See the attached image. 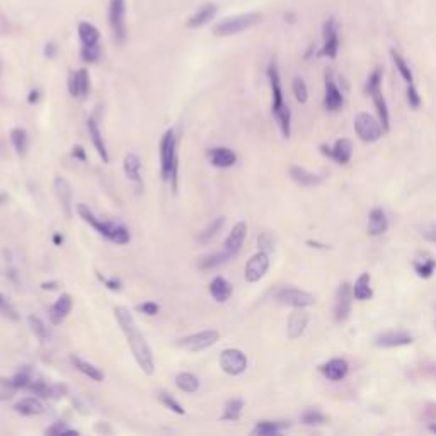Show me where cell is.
I'll return each mask as SVG.
<instances>
[{
	"label": "cell",
	"instance_id": "6da1fadb",
	"mask_svg": "<svg viewBox=\"0 0 436 436\" xmlns=\"http://www.w3.org/2000/svg\"><path fill=\"white\" fill-rule=\"evenodd\" d=\"M113 312L121 331H123L124 338H127V343L130 346V351H132L135 361L138 363L140 370L145 375H152L155 371L154 354H152V348L147 343L145 336L140 332V327H138L137 321H135L133 314L127 307H121V305L114 307Z\"/></svg>",
	"mask_w": 436,
	"mask_h": 436
},
{
	"label": "cell",
	"instance_id": "7a4b0ae2",
	"mask_svg": "<svg viewBox=\"0 0 436 436\" xmlns=\"http://www.w3.org/2000/svg\"><path fill=\"white\" fill-rule=\"evenodd\" d=\"M160 154V176L164 181L170 182L172 193H177L179 179V159H177V138L174 130L170 128L164 133L159 143Z\"/></svg>",
	"mask_w": 436,
	"mask_h": 436
},
{
	"label": "cell",
	"instance_id": "3957f363",
	"mask_svg": "<svg viewBox=\"0 0 436 436\" xmlns=\"http://www.w3.org/2000/svg\"><path fill=\"white\" fill-rule=\"evenodd\" d=\"M263 21V14L261 12H247V14H237L227 19L218 21L213 26V34L217 38H225V36L239 34L242 31H247L253 26L259 24Z\"/></svg>",
	"mask_w": 436,
	"mask_h": 436
},
{
	"label": "cell",
	"instance_id": "277c9868",
	"mask_svg": "<svg viewBox=\"0 0 436 436\" xmlns=\"http://www.w3.org/2000/svg\"><path fill=\"white\" fill-rule=\"evenodd\" d=\"M127 4L124 0H109V26L114 41L123 44L127 39Z\"/></svg>",
	"mask_w": 436,
	"mask_h": 436
},
{
	"label": "cell",
	"instance_id": "5b68a950",
	"mask_svg": "<svg viewBox=\"0 0 436 436\" xmlns=\"http://www.w3.org/2000/svg\"><path fill=\"white\" fill-rule=\"evenodd\" d=\"M218 339H220V332L215 329H208V331H201V332H196V334H191V336H186V338L179 339L177 346L186 349V351L198 353V351H203L206 348H211L215 343H218Z\"/></svg>",
	"mask_w": 436,
	"mask_h": 436
},
{
	"label": "cell",
	"instance_id": "8992f818",
	"mask_svg": "<svg viewBox=\"0 0 436 436\" xmlns=\"http://www.w3.org/2000/svg\"><path fill=\"white\" fill-rule=\"evenodd\" d=\"M220 368L230 377H239L247 368V356L240 349L228 348L220 353Z\"/></svg>",
	"mask_w": 436,
	"mask_h": 436
},
{
	"label": "cell",
	"instance_id": "52a82bcc",
	"mask_svg": "<svg viewBox=\"0 0 436 436\" xmlns=\"http://www.w3.org/2000/svg\"><path fill=\"white\" fill-rule=\"evenodd\" d=\"M354 130H356L358 137L366 143L380 140L382 132H384L380 121H377L368 113H359L356 116V119H354Z\"/></svg>",
	"mask_w": 436,
	"mask_h": 436
},
{
	"label": "cell",
	"instance_id": "ba28073f",
	"mask_svg": "<svg viewBox=\"0 0 436 436\" xmlns=\"http://www.w3.org/2000/svg\"><path fill=\"white\" fill-rule=\"evenodd\" d=\"M77 213H79V217L82 218L85 223H89V225H91L94 230L99 233V235L106 237L107 240H113L114 233H116V230H118V223L102 222V220H99L96 215L92 213V210L89 208L87 205H84V203L77 205Z\"/></svg>",
	"mask_w": 436,
	"mask_h": 436
},
{
	"label": "cell",
	"instance_id": "9c48e42d",
	"mask_svg": "<svg viewBox=\"0 0 436 436\" xmlns=\"http://www.w3.org/2000/svg\"><path fill=\"white\" fill-rule=\"evenodd\" d=\"M276 300L280 303L290 305V307H293V308H305L316 303V296L312 293L298 290V288H291V286H288V288H281L278 291Z\"/></svg>",
	"mask_w": 436,
	"mask_h": 436
},
{
	"label": "cell",
	"instance_id": "30bf717a",
	"mask_svg": "<svg viewBox=\"0 0 436 436\" xmlns=\"http://www.w3.org/2000/svg\"><path fill=\"white\" fill-rule=\"evenodd\" d=\"M268 269H269V254L264 253V251H259V253H256L253 258L247 261L245 271H244L245 281L247 283L261 281L266 276Z\"/></svg>",
	"mask_w": 436,
	"mask_h": 436
},
{
	"label": "cell",
	"instance_id": "8fae6325",
	"mask_svg": "<svg viewBox=\"0 0 436 436\" xmlns=\"http://www.w3.org/2000/svg\"><path fill=\"white\" fill-rule=\"evenodd\" d=\"M53 191H55V196L64 215L67 218H72V215H74V191H72L70 182L65 177L56 176L53 181Z\"/></svg>",
	"mask_w": 436,
	"mask_h": 436
},
{
	"label": "cell",
	"instance_id": "7c38bea8",
	"mask_svg": "<svg viewBox=\"0 0 436 436\" xmlns=\"http://www.w3.org/2000/svg\"><path fill=\"white\" fill-rule=\"evenodd\" d=\"M353 288L348 281L341 283L338 293H336V305H334V317L338 322H344L349 317L353 305Z\"/></svg>",
	"mask_w": 436,
	"mask_h": 436
},
{
	"label": "cell",
	"instance_id": "4fadbf2b",
	"mask_svg": "<svg viewBox=\"0 0 436 436\" xmlns=\"http://www.w3.org/2000/svg\"><path fill=\"white\" fill-rule=\"evenodd\" d=\"M123 170L124 176L128 177V181L135 186V191L138 195H142L145 186H143V177H142V160L137 154H127L123 160Z\"/></svg>",
	"mask_w": 436,
	"mask_h": 436
},
{
	"label": "cell",
	"instance_id": "5bb4252c",
	"mask_svg": "<svg viewBox=\"0 0 436 436\" xmlns=\"http://www.w3.org/2000/svg\"><path fill=\"white\" fill-rule=\"evenodd\" d=\"M268 79H269V85H271V92H273V114H276L288 104L285 102L280 72H278V67H276L275 61H271L268 67Z\"/></svg>",
	"mask_w": 436,
	"mask_h": 436
},
{
	"label": "cell",
	"instance_id": "9a60e30c",
	"mask_svg": "<svg viewBox=\"0 0 436 436\" xmlns=\"http://www.w3.org/2000/svg\"><path fill=\"white\" fill-rule=\"evenodd\" d=\"M339 51V36L338 28H336V21L329 19L324 24V46L321 55L327 58H336Z\"/></svg>",
	"mask_w": 436,
	"mask_h": 436
},
{
	"label": "cell",
	"instance_id": "2e32d148",
	"mask_svg": "<svg viewBox=\"0 0 436 436\" xmlns=\"http://www.w3.org/2000/svg\"><path fill=\"white\" fill-rule=\"evenodd\" d=\"M247 237V223L245 222H237L235 225L232 227L230 233L225 239V244H223V249L227 251L228 254H232L235 258L239 254V251L244 245V240Z\"/></svg>",
	"mask_w": 436,
	"mask_h": 436
},
{
	"label": "cell",
	"instance_id": "e0dca14e",
	"mask_svg": "<svg viewBox=\"0 0 436 436\" xmlns=\"http://www.w3.org/2000/svg\"><path fill=\"white\" fill-rule=\"evenodd\" d=\"M72 307H74V300H72V295L70 293H61L60 296H58V300L55 303L49 307V321H51V324H55V326H58V324H61L67 319V316L70 314Z\"/></svg>",
	"mask_w": 436,
	"mask_h": 436
},
{
	"label": "cell",
	"instance_id": "ac0fdd59",
	"mask_svg": "<svg viewBox=\"0 0 436 436\" xmlns=\"http://www.w3.org/2000/svg\"><path fill=\"white\" fill-rule=\"evenodd\" d=\"M412 343V336L404 331H389L382 332L375 338V344L380 348H397V346H406Z\"/></svg>",
	"mask_w": 436,
	"mask_h": 436
},
{
	"label": "cell",
	"instance_id": "d6986e66",
	"mask_svg": "<svg viewBox=\"0 0 436 436\" xmlns=\"http://www.w3.org/2000/svg\"><path fill=\"white\" fill-rule=\"evenodd\" d=\"M208 159L213 167L228 169V167H232V165H235L237 155H235V152L227 147H215V148H211V150H208Z\"/></svg>",
	"mask_w": 436,
	"mask_h": 436
},
{
	"label": "cell",
	"instance_id": "ffe728a7",
	"mask_svg": "<svg viewBox=\"0 0 436 436\" xmlns=\"http://www.w3.org/2000/svg\"><path fill=\"white\" fill-rule=\"evenodd\" d=\"M324 104H326L329 111H338L344 104L343 94H341L339 87L336 85L331 72L326 74V97H324Z\"/></svg>",
	"mask_w": 436,
	"mask_h": 436
},
{
	"label": "cell",
	"instance_id": "44dd1931",
	"mask_svg": "<svg viewBox=\"0 0 436 436\" xmlns=\"http://www.w3.org/2000/svg\"><path fill=\"white\" fill-rule=\"evenodd\" d=\"M348 370H349V365L348 361L343 358H334L331 361L324 363L321 366V371L324 373L326 379H329L331 382H339L343 380L346 375H348Z\"/></svg>",
	"mask_w": 436,
	"mask_h": 436
},
{
	"label": "cell",
	"instance_id": "7402d4cb",
	"mask_svg": "<svg viewBox=\"0 0 436 436\" xmlns=\"http://www.w3.org/2000/svg\"><path fill=\"white\" fill-rule=\"evenodd\" d=\"M308 324V314L303 308H295L288 317V338L298 339L305 332V327Z\"/></svg>",
	"mask_w": 436,
	"mask_h": 436
},
{
	"label": "cell",
	"instance_id": "603a6c76",
	"mask_svg": "<svg viewBox=\"0 0 436 436\" xmlns=\"http://www.w3.org/2000/svg\"><path fill=\"white\" fill-rule=\"evenodd\" d=\"M217 12H218V7L215 6V4H205V6H201L195 14L186 21V26L190 29L203 28L205 24H208V22L217 16Z\"/></svg>",
	"mask_w": 436,
	"mask_h": 436
},
{
	"label": "cell",
	"instance_id": "cb8c5ba5",
	"mask_svg": "<svg viewBox=\"0 0 436 436\" xmlns=\"http://www.w3.org/2000/svg\"><path fill=\"white\" fill-rule=\"evenodd\" d=\"M87 132H89V137H91L92 145H94V148H96L99 157H101L104 164H109V154H107L106 143H104V140H102V133H101V130H99V124L96 123V119L94 118H89V121H87Z\"/></svg>",
	"mask_w": 436,
	"mask_h": 436
},
{
	"label": "cell",
	"instance_id": "d4e9b609",
	"mask_svg": "<svg viewBox=\"0 0 436 436\" xmlns=\"http://www.w3.org/2000/svg\"><path fill=\"white\" fill-rule=\"evenodd\" d=\"M389 228V220L387 215L382 208H373L370 211V217H368V233L370 235H382Z\"/></svg>",
	"mask_w": 436,
	"mask_h": 436
},
{
	"label": "cell",
	"instance_id": "484cf974",
	"mask_svg": "<svg viewBox=\"0 0 436 436\" xmlns=\"http://www.w3.org/2000/svg\"><path fill=\"white\" fill-rule=\"evenodd\" d=\"M232 290L233 288H232L230 281L225 280L223 276L213 278V281L210 283V293H211V296H213L215 302H218V303L227 302L232 295Z\"/></svg>",
	"mask_w": 436,
	"mask_h": 436
},
{
	"label": "cell",
	"instance_id": "4316f807",
	"mask_svg": "<svg viewBox=\"0 0 436 436\" xmlns=\"http://www.w3.org/2000/svg\"><path fill=\"white\" fill-rule=\"evenodd\" d=\"M290 422L288 421H259L256 424V428L253 429V434H258V436H275L281 431L288 429L290 428Z\"/></svg>",
	"mask_w": 436,
	"mask_h": 436
},
{
	"label": "cell",
	"instance_id": "83f0119b",
	"mask_svg": "<svg viewBox=\"0 0 436 436\" xmlns=\"http://www.w3.org/2000/svg\"><path fill=\"white\" fill-rule=\"evenodd\" d=\"M16 412L21 416H39L44 412V406L38 397H24L14 406Z\"/></svg>",
	"mask_w": 436,
	"mask_h": 436
},
{
	"label": "cell",
	"instance_id": "f1b7e54d",
	"mask_svg": "<svg viewBox=\"0 0 436 436\" xmlns=\"http://www.w3.org/2000/svg\"><path fill=\"white\" fill-rule=\"evenodd\" d=\"M70 363L74 365L75 370H79L80 373H84L85 377H89L94 382H102L104 380V373L102 370H99L97 366H94L92 363L85 361V359L79 358V356H70Z\"/></svg>",
	"mask_w": 436,
	"mask_h": 436
},
{
	"label": "cell",
	"instance_id": "f546056e",
	"mask_svg": "<svg viewBox=\"0 0 436 436\" xmlns=\"http://www.w3.org/2000/svg\"><path fill=\"white\" fill-rule=\"evenodd\" d=\"M225 222H227V218H225V217H217V218L213 220V222L210 223L208 227L203 228V230H201L200 233H198L196 240L200 242L201 245L210 244V242L213 240L220 232H222V228H223V225H225Z\"/></svg>",
	"mask_w": 436,
	"mask_h": 436
},
{
	"label": "cell",
	"instance_id": "4dcf8cb0",
	"mask_svg": "<svg viewBox=\"0 0 436 436\" xmlns=\"http://www.w3.org/2000/svg\"><path fill=\"white\" fill-rule=\"evenodd\" d=\"M370 281L371 278L368 273H363V275L358 276V280L354 281V286H353V296L359 302H365V300H370L373 296V290L370 286Z\"/></svg>",
	"mask_w": 436,
	"mask_h": 436
},
{
	"label": "cell",
	"instance_id": "1f68e13d",
	"mask_svg": "<svg viewBox=\"0 0 436 436\" xmlns=\"http://www.w3.org/2000/svg\"><path fill=\"white\" fill-rule=\"evenodd\" d=\"M290 176L295 182H298L300 186H316V184L322 182L321 176H316V174L308 172L300 165H291L290 167Z\"/></svg>",
	"mask_w": 436,
	"mask_h": 436
},
{
	"label": "cell",
	"instance_id": "d6a6232c",
	"mask_svg": "<svg viewBox=\"0 0 436 436\" xmlns=\"http://www.w3.org/2000/svg\"><path fill=\"white\" fill-rule=\"evenodd\" d=\"M351 155H353V143L348 138H341V140L336 142L334 148H332L331 159H334L338 164H348L351 160Z\"/></svg>",
	"mask_w": 436,
	"mask_h": 436
},
{
	"label": "cell",
	"instance_id": "836d02e7",
	"mask_svg": "<svg viewBox=\"0 0 436 436\" xmlns=\"http://www.w3.org/2000/svg\"><path fill=\"white\" fill-rule=\"evenodd\" d=\"M230 259H233V256L228 254L227 251L223 249V251H220V253H215V254H210V256H205V258H201L200 263H198V266H200V269L206 271V269H213V268L222 266V264L228 263Z\"/></svg>",
	"mask_w": 436,
	"mask_h": 436
},
{
	"label": "cell",
	"instance_id": "e575fe53",
	"mask_svg": "<svg viewBox=\"0 0 436 436\" xmlns=\"http://www.w3.org/2000/svg\"><path fill=\"white\" fill-rule=\"evenodd\" d=\"M373 97V104L377 107V113H379V118H380V124L384 128V132H389L390 130V118H389V107H387V102H385V97L382 96V91H375L373 94H370Z\"/></svg>",
	"mask_w": 436,
	"mask_h": 436
},
{
	"label": "cell",
	"instance_id": "d590c367",
	"mask_svg": "<svg viewBox=\"0 0 436 436\" xmlns=\"http://www.w3.org/2000/svg\"><path fill=\"white\" fill-rule=\"evenodd\" d=\"M176 387L181 392L193 394L200 389V380H198L196 375H193L190 371H181L176 375Z\"/></svg>",
	"mask_w": 436,
	"mask_h": 436
},
{
	"label": "cell",
	"instance_id": "8d00e7d4",
	"mask_svg": "<svg viewBox=\"0 0 436 436\" xmlns=\"http://www.w3.org/2000/svg\"><path fill=\"white\" fill-rule=\"evenodd\" d=\"M79 38L84 46H92V44H97L101 34H99V31L94 24L82 21L79 24Z\"/></svg>",
	"mask_w": 436,
	"mask_h": 436
},
{
	"label": "cell",
	"instance_id": "74e56055",
	"mask_svg": "<svg viewBox=\"0 0 436 436\" xmlns=\"http://www.w3.org/2000/svg\"><path fill=\"white\" fill-rule=\"evenodd\" d=\"M11 142L14 145L17 155L24 157L26 152H28V147H29V137H28V132L24 128H14L11 132Z\"/></svg>",
	"mask_w": 436,
	"mask_h": 436
},
{
	"label": "cell",
	"instance_id": "f35d334b",
	"mask_svg": "<svg viewBox=\"0 0 436 436\" xmlns=\"http://www.w3.org/2000/svg\"><path fill=\"white\" fill-rule=\"evenodd\" d=\"M242 407H244V401H242V399H230V401L225 404V409H223V414L220 416V419L222 421H239Z\"/></svg>",
	"mask_w": 436,
	"mask_h": 436
},
{
	"label": "cell",
	"instance_id": "ab89813d",
	"mask_svg": "<svg viewBox=\"0 0 436 436\" xmlns=\"http://www.w3.org/2000/svg\"><path fill=\"white\" fill-rule=\"evenodd\" d=\"M390 55H392V60H394V64H395V69L399 70V74H401V77L406 80L407 84H412L414 82V77H412V72H411V69H409V65H407V61L404 60V58L399 55L397 51H395V49H392V51H390Z\"/></svg>",
	"mask_w": 436,
	"mask_h": 436
},
{
	"label": "cell",
	"instance_id": "60d3db41",
	"mask_svg": "<svg viewBox=\"0 0 436 436\" xmlns=\"http://www.w3.org/2000/svg\"><path fill=\"white\" fill-rule=\"evenodd\" d=\"M28 322H29V327H31V331H33V334H34L39 341H43V343H44V341L49 338L48 327L44 326V322H43L39 317L29 316V317H28Z\"/></svg>",
	"mask_w": 436,
	"mask_h": 436
},
{
	"label": "cell",
	"instance_id": "b9f144b4",
	"mask_svg": "<svg viewBox=\"0 0 436 436\" xmlns=\"http://www.w3.org/2000/svg\"><path fill=\"white\" fill-rule=\"evenodd\" d=\"M17 387L14 385V380L6 379V377H0V401L6 402L11 401L12 397L16 395Z\"/></svg>",
	"mask_w": 436,
	"mask_h": 436
},
{
	"label": "cell",
	"instance_id": "7bdbcfd3",
	"mask_svg": "<svg viewBox=\"0 0 436 436\" xmlns=\"http://www.w3.org/2000/svg\"><path fill=\"white\" fill-rule=\"evenodd\" d=\"M291 89H293V94H295V99L300 102V104H305L308 99V89H307V84L303 82L302 77H295L293 82H291Z\"/></svg>",
	"mask_w": 436,
	"mask_h": 436
},
{
	"label": "cell",
	"instance_id": "ee69618b",
	"mask_svg": "<svg viewBox=\"0 0 436 436\" xmlns=\"http://www.w3.org/2000/svg\"><path fill=\"white\" fill-rule=\"evenodd\" d=\"M302 422L307 426H319L327 422V417L321 411H317V409H308V411H305L302 414Z\"/></svg>",
	"mask_w": 436,
	"mask_h": 436
},
{
	"label": "cell",
	"instance_id": "f6af8a7d",
	"mask_svg": "<svg viewBox=\"0 0 436 436\" xmlns=\"http://www.w3.org/2000/svg\"><path fill=\"white\" fill-rule=\"evenodd\" d=\"M28 390L29 392H33L34 395H38V397H41V399H51V385L44 384V382H41V380H33L29 384Z\"/></svg>",
	"mask_w": 436,
	"mask_h": 436
},
{
	"label": "cell",
	"instance_id": "bcb514c9",
	"mask_svg": "<svg viewBox=\"0 0 436 436\" xmlns=\"http://www.w3.org/2000/svg\"><path fill=\"white\" fill-rule=\"evenodd\" d=\"M14 385L17 387V390H28L29 384L33 382V371L29 370V368H22V370L19 373H16L14 379Z\"/></svg>",
	"mask_w": 436,
	"mask_h": 436
},
{
	"label": "cell",
	"instance_id": "7dc6e473",
	"mask_svg": "<svg viewBox=\"0 0 436 436\" xmlns=\"http://www.w3.org/2000/svg\"><path fill=\"white\" fill-rule=\"evenodd\" d=\"M436 261L434 259H426V261H416L414 269L421 278H429L434 273Z\"/></svg>",
	"mask_w": 436,
	"mask_h": 436
},
{
	"label": "cell",
	"instance_id": "c3c4849f",
	"mask_svg": "<svg viewBox=\"0 0 436 436\" xmlns=\"http://www.w3.org/2000/svg\"><path fill=\"white\" fill-rule=\"evenodd\" d=\"M77 80H79V97H85L91 91V79H89V72L85 69L77 70Z\"/></svg>",
	"mask_w": 436,
	"mask_h": 436
},
{
	"label": "cell",
	"instance_id": "681fc988",
	"mask_svg": "<svg viewBox=\"0 0 436 436\" xmlns=\"http://www.w3.org/2000/svg\"><path fill=\"white\" fill-rule=\"evenodd\" d=\"M159 401L164 404L165 407L167 409H170V411L172 412H176V414H179V416H182L184 414V409H182V406L181 404H179L176 399L172 397V395H169V394H159Z\"/></svg>",
	"mask_w": 436,
	"mask_h": 436
},
{
	"label": "cell",
	"instance_id": "f907efd6",
	"mask_svg": "<svg viewBox=\"0 0 436 436\" xmlns=\"http://www.w3.org/2000/svg\"><path fill=\"white\" fill-rule=\"evenodd\" d=\"M80 55H82L84 61H87V64H94V61H97L99 58H101V48H99V44L84 46L82 51H80Z\"/></svg>",
	"mask_w": 436,
	"mask_h": 436
},
{
	"label": "cell",
	"instance_id": "816d5d0a",
	"mask_svg": "<svg viewBox=\"0 0 436 436\" xmlns=\"http://www.w3.org/2000/svg\"><path fill=\"white\" fill-rule=\"evenodd\" d=\"M46 434H51V436H60V434H77V431H75V429H70L69 426H67V422H64V421H56V422H53V424L46 429Z\"/></svg>",
	"mask_w": 436,
	"mask_h": 436
},
{
	"label": "cell",
	"instance_id": "f5cc1de1",
	"mask_svg": "<svg viewBox=\"0 0 436 436\" xmlns=\"http://www.w3.org/2000/svg\"><path fill=\"white\" fill-rule=\"evenodd\" d=\"M380 84H382V70L380 69H375L371 72V75L368 77V82H366V92L368 94H373L375 91L380 89Z\"/></svg>",
	"mask_w": 436,
	"mask_h": 436
},
{
	"label": "cell",
	"instance_id": "db71d44e",
	"mask_svg": "<svg viewBox=\"0 0 436 436\" xmlns=\"http://www.w3.org/2000/svg\"><path fill=\"white\" fill-rule=\"evenodd\" d=\"M96 276L99 278V281H101L107 290H111V291H119L121 288H123V283H121L119 278H116V276H113V278H106L104 275H101V273H96Z\"/></svg>",
	"mask_w": 436,
	"mask_h": 436
},
{
	"label": "cell",
	"instance_id": "11a10c76",
	"mask_svg": "<svg viewBox=\"0 0 436 436\" xmlns=\"http://www.w3.org/2000/svg\"><path fill=\"white\" fill-rule=\"evenodd\" d=\"M0 312H2L6 317L12 319V321H17V319H19V316H17V312L14 310V307H12V305L7 302V298L2 293H0Z\"/></svg>",
	"mask_w": 436,
	"mask_h": 436
},
{
	"label": "cell",
	"instance_id": "9f6ffc18",
	"mask_svg": "<svg viewBox=\"0 0 436 436\" xmlns=\"http://www.w3.org/2000/svg\"><path fill=\"white\" fill-rule=\"evenodd\" d=\"M258 244H259V249L264 251V253H268V254L275 249V240H273V237L269 235L268 232L261 233L259 239H258Z\"/></svg>",
	"mask_w": 436,
	"mask_h": 436
},
{
	"label": "cell",
	"instance_id": "6f0895ef",
	"mask_svg": "<svg viewBox=\"0 0 436 436\" xmlns=\"http://www.w3.org/2000/svg\"><path fill=\"white\" fill-rule=\"evenodd\" d=\"M407 102H409V106L414 107V109H417V107L421 106V96H419V92L416 91L414 84H409V87H407Z\"/></svg>",
	"mask_w": 436,
	"mask_h": 436
},
{
	"label": "cell",
	"instance_id": "680465c9",
	"mask_svg": "<svg viewBox=\"0 0 436 436\" xmlns=\"http://www.w3.org/2000/svg\"><path fill=\"white\" fill-rule=\"evenodd\" d=\"M138 312H142V314H145V316H157V314H159V310H160V307H159V303H155V302H145V303H140L138 305Z\"/></svg>",
	"mask_w": 436,
	"mask_h": 436
},
{
	"label": "cell",
	"instance_id": "91938a15",
	"mask_svg": "<svg viewBox=\"0 0 436 436\" xmlns=\"http://www.w3.org/2000/svg\"><path fill=\"white\" fill-rule=\"evenodd\" d=\"M69 91L74 97H79V80H77V72H72L69 77Z\"/></svg>",
	"mask_w": 436,
	"mask_h": 436
},
{
	"label": "cell",
	"instance_id": "94428289",
	"mask_svg": "<svg viewBox=\"0 0 436 436\" xmlns=\"http://www.w3.org/2000/svg\"><path fill=\"white\" fill-rule=\"evenodd\" d=\"M72 157L77 160H82L85 162L87 160V154H85V148L82 145H75L74 148H72Z\"/></svg>",
	"mask_w": 436,
	"mask_h": 436
},
{
	"label": "cell",
	"instance_id": "6125c7cd",
	"mask_svg": "<svg viewBox=\"0 0 436 436\" xmlns=\"http://www.w3.org/2000/svg\"><path fill=\"white\" fill-rule=\"evenodd\" d=\"M55 53H56L55 43H48L46 48H44V55H46L48 58H53V56H55Z\"/></svg>",
	"mask_w": 436,
	"mask_h": 436
},
{
	"label": "cell",
	"instance_id": "be15d7a7",
	"mask_svg": "<svg viewBox=\"0 0 436 436\" xmlns=\"http://www.w3.org/2000/svg\"><path fill=\"white\" fill-rule=\"evenodd\" d=\"M41 288L43 290H49V291H53V290H56L58 288V283L56 281H44V283H41Z\"/></svg>",
	"mask_w": 436,
	"mask_h": 436
},
{
	"label": "cell",
	"instance_id": "e7e4bbea",
	"mask_svg": "<svg viewBox=\"0 0 436 436\" xmlns=\"http://www.w3.org/2000/svg\"><path fill=\"white\" fill-rule=\"evenodd\" d=\"M38 99H39V92H38V91H31V92H29L28 101L31 102V104H34V102H38Z\"/></svg>",
	"mask_w": 436,
	"mask_h": 436
},
{
	"label": "cell",
	"instance_id": "03108f58",
	"mask_svg": "<svg viewBox=\"0 0 436 436\" xmlns=\"http://www.w3.org/2000/svg\"><path fill=\"white\" fill-rule=\"evenodd\" d=\"M53 244L55 245L64 244V235H61V233H55V235H53Z\"/></svg>",
	"mask_w": 436,
	"mask_h": 436
},
{
	"label": "cell",
	"instance_id": "003e7915",
	"mask_svg": "<svg viewBox=\"0 0 436 436\" xmlns=\"http://www.w3.org/2000/svg\"><path fill=\"white\" fill-rule=\"evenodd\" d=\"M429 431H431V433H436V424H434V422H433V424H429Z\"/></svg>",
	"mask_w": 436,
	"mask_h": 436
}]
</instances>
